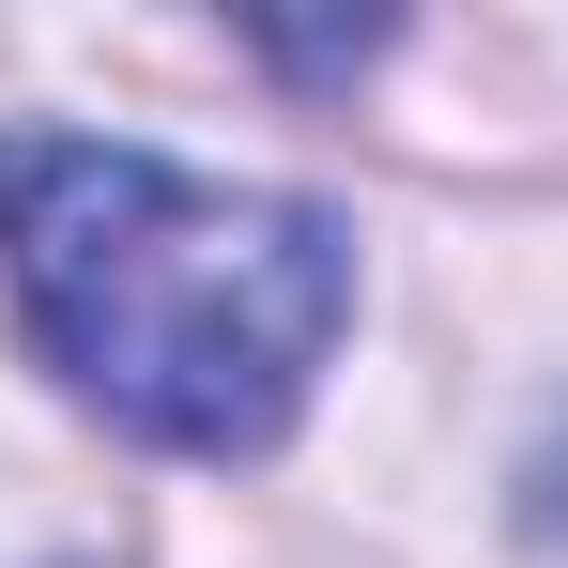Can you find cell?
<instances>
[{"label":"cell","instance_id":"obj_1","mask_svg":"<svg viewBox=\"0 0 568 568\" xmlns=\"http://www.w3.org/2000/svg\"><path fill=\"white\" fill-rule=\"evenodd\" d=\"M0 277L47 369L139 446L246 462L307 415L354 307V231L323 200L200 185L123 139H16L0 154Z\"/></svg>","mask_w":568,"mask_h":568}]
</instances>
